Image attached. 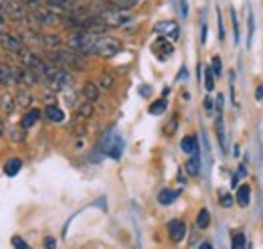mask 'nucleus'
<instances>
[{
  "instance_id": "ddd939ff",
  "label": "nucleus",
  "mask_w": 263,
  "mask_h": 249,
  "mask_svg": "<svg viewBox=\"0 0 263 249\" xmlns=\"http://www.w3.org/2000/svg\"><path fill=\"white\" fill-rule=\"evenodd\" d=\"M45 118L59 124V122L65 120V114H63V110H61L59 105H53V103H51V105H47V110H45Z\"/></svg>"
},
{
  "instance_id": "cd10ccee",
  "label": "nucleus",
  "mask_w": 263,
  "mask_h": 249,
  "mask_svg": "<svg viewBox=\"0 0 263 249\" xmlns=\"http://www.w3.org/2000/svg\"><path fill=\"white\" fill-rule=\"evenodd\" d=\"M217 136H219V144L221 148H225V130H223V118L217 120Z\"/></svg>"
},
{
  "instance_id": "0eeeda50",
  "label": "nucleus",
  "mask_w": 263,
  "mask_h": 249,
  "mask_svg": "<svg viewBox=\"0 0 263 249\" xmlns=\"http://www.w3.org/2000/svg\"><path fill=\"white\" fill-rule=\"evenodd\" d=\"M152 51H154V55L158 57V59H168L172 53H174V47H172V43L166 39V37H160L154 45H152Z\"/></svg>"
},
{
  "instance_id": "c756f323",
  "label": "nucleus",
  "mask_w": 263,
  "mask_h": 249,
  "mask_svg": "<svg viewBox=\"0 0 263 249\" xmlns=\"http://www.w3.org/2000/svg\"><path fill=\"white\" fill-rule=\"evenodd\" d=\"M211 69H213V73H215L217 77L223 73V63H221V57H213V67H211Z\"/></svg>"
},
{
  "instance_id": "423d86ee",
  "label": "nucleus",
  "mask_w": 263,
  "mask_h": 249,
  "mask_svg": "<svg viewBox=\"0 0 263 249\" xmlns=\"http://www.w3.org/2000/svg\"><path fill=\"white\" fill-rule=\"evenodd\" d=\"M154 32L156 34H160V37H166V39H178V25L174 23V21H160V23H156L154 25Z\"/></svg>"
},
{
  "instance_id": "72a5a7b5",
  "label": "nucleus",
  "mask_w": 263,
  "mask_h": 249,
  "mask_svg": "<svg viewBox=\"0 0 263 249\" xmlns=\"http://www.w3.org/2000/svg\"><path fill=\"white\" fill-rule=\"evenodd\" d=\"M45 247H47V249H55V247H57V241H55L53 237H47V239H45Z\"/></svg>"
},
{
  "instance_id": "37998d69",
  "label": "nucleus",
  "mask_w": 263,
  "mask_h": 249,
  "mask_svg": "<svg viewBox=\"0 0 263 249\" xmlns=\"http://www.w3.org/2000/svg\"><path fill=\"white\" fill-rule=\"evenodd\" d=\"M257 99H263V87H257Z\"/></svg>"
},
{
  "instance_id": "6ab92c4d",
  "label": "nucleus",
  "mask_w": 263,
  "mask_h": 249,
  "mask_svg": "<svg viewBox=\"0 0 263 249\" xmlns=\"http://www.w3.org/2000/svg\"><path fill=\"white\" fill-rule=\"evenodd\" d=\"M176 197H178V192H176V190L164 188V190L158 194V203H160V205H172V203L176 201Z\"/></svg>"
},
{
  "instance_id": "58836bf2",
  "label": "nucleus",
  "mask_w": 263,
  "mask_h": 249,
  "mask_svg": "<svg viewBox=\"0 0 263 249\" xmlns=\"http://www.w3.org/2000/svg\"><path fill=\"white\" fill-rule=\"evenodd\" d=\"M180 10H182V16H186L189 8H186V0H180Z\"/></svg>"
},
{
  "instance_id": "6e6552de",
  "label": "nucleus",
  "mask_w": 263,
  "mask_h": 249,
  "mask_svg": "<svg viewBox=\"0 0 263 249\" xmlns=\"http://www.w3.org/2000/svg\"><path fill=\"white\" fill-rule=\"evenodd\" d=\"M168 235H170V239H172L174 243L182 241L184 235H186V225H184L182 221H178V219L170 221V223H168Z\"/></svg>"
},
{
  "instance_id": "f257e3e1",
  "label": "nucleus",
  "mask_w": 263,
  "mask_h": 249,
  "mask_svg": "<svg viewBox=\"0 0 263 249\" xmlns=\"http://www.w3.org/2000/svg\"><path fill=\"white\" fill-rule=\"evenodd\" d=\"M122 51V43L114 37H107V34H98L96 39V47H93V55H99V57H114Z\"/></svg>"
},
{
  "instance_id": "39448f33",
  "label": "nucleus",
  "mask_w": 263,
  "mask_h": 249,
  "mask_svg": "<svg viewBox=\"0 0 263 249\" xmlns=\"http://www.w3.org/2000/svg\"><path fill=\"white\" fill-rule=\"evenodd\" d=\"M4 12H6V16H10V19H14V21H23V19L29 16V12H27V4H23L21 0H8Z\"/></svg>"
},
{
  "instance_id": "9b49d317",
  "label": "nucleus",
  "mask_w": 263,
  "mask_h": 249,
  "mask_svg": "<svg viewBox=\"0 0 263 249\" xmlns=\"http://www.w3.org/2000/svg\"><path fill=\"white\" fill-rule=\"evenodd\" d=\"M180 148H182V152L189 156L197 154L198 152V142H197V136H184L182 138V142H180Z\"/></svg>"
},
{
  "instance_id": "4be33fe9",
  "label": "nucleus",
  "mask_w": 263,
  "mask_h": 249,
  "mask_svg": "<svg viewBox=\"0 0 263 249\" xmlns=\"http://www.w3.org/2000/svg\"><path fill=\"white\" fill-rule=\"evenodd\" d=\"M109 2V6H114V8H122V10H128L132 6H136L140 0H107Z\"/></svg>"
},
{
  "instance_id": "ea45409f",
  "label": "nucleus",
  "mask_w": 263,
  "mask_h": 249,
  "mask_svg": "<svg viewBox=\"0 0 263 249\" xmlns=\"http://www.w3.org/2000/svg\"><path fill=\"white\" fill-rule=\"evenodd\" d=\"M198 249H215V247H213L211 243H206V241H202V243L198 245Z\"/></svg>"
},
{
  "instance_id": "393cba45",
  "label": "nucleus",
  "mask_w": 263,
  "mask_h": 249,
  "mask_svg": "<svg viewBox=\"0 0 263 249\" xmlns=\"http://www.w3.org/2000/svg\"><path fill=\"white\" fill-rule=\"evenodd\" d=\"M204 90L206 92H213L215 90V73H213V69H206L204 71Z\"/></svg>"
},
{
  "instance_id": "e433bc0d",
  "label": "nucleus",
  "mask_w": 263,
  "mask_h": 249,
  "mask_svg": "<svg viewBox=\"0 0 263 249\" xmlns=\"http://www.w3.org/2000/svg\"><path fill=\"white\" fill-rule=\"evenodd\" d=\"M221 203H223V207H231V203H233V201H231L229 194H225V197L221 199Z\"/></svg>"
},
{
  "instance_id": "a878e982",
  "label": "nucleus",
  "mask_w": 263,
  "mask_h": 249,
  "mask_svg": "<svg viewBox=\"0 0 263 249\" xmlns=\"http://www.w3.org/2000/svg\"><path fill=\"white\" fill-rule=\"evenodd\" d=\"M101 90H109V87H114V77L109 75V73H101L99 75V83H98Z\"/></svg>"
},
{
  "instance_id": "f8f14e48",
  "label": "nucleus",
  "mask_w": 263,
  "mask_h": 249,
  "mask_svg": "<svg viewBox=\"0 0 263 249\" xmlns=\"http://www.w3.org/2000/svg\"><path fill=\"white\" fill-rule=\"evenodd\" d=\"M41 116H43V114H41L39 110H29V112L23 116V120H21V128H23V130L33 128V126L41 120Z\"/></svg>"
},
{
  "instance_id": "a211bd4d",
  "label": "nucleus",
  "mask_w": 263,
  "mask_h": 249,
  "mask_svg": "<svg viewBox=\"0 0 263 249\" xmlns=\"http://www.w3.org/2000/svg\"><path fill=\"white\" fill-rule=\"evenodd\" d=\"M21 166H23V160H21V158H10V160L4 164V172H6L8 176H16L18 170H21Z\"/></svg>"
},
{
  "instance_id": "473e14b6",
  "label": "nucleus",
  "mask_w": 263,
  "mask_h": 249,
  "mask_svg": "<svg viewBox=\"0 0 263 249\" xmlns=\"http://www.w3.org/2000/svg\"><path fill=\"white\" fill-rule=\"evenodd\" d=\"M12 243H14V247L16 249H31L25 241H23V239H18V237H14V239H12Z\"/></svg>"
},
{
  "instance_id": "2f4dec72",
  "label": "nucleus",
  "mask_w": 263,
  "mask_h": 249,
  "mask_svg": "<svg viewBox=\"0 0 263 249\" xmlns=\"http://www.w3.org/2000/svg\"><path fill=\"white\" fill-rule=\"evenodd\" d=\"M253 43V14H249V39H247V47H251Z\"/></svg>"
},
{
  "instance_id": "79ce46f5",
  "label": "nucleus",
  "mask_w": 263,
  "mask_h": 249,
  "mask_svg": "<svg viewBox=\"0 0 263 249\" xmlns=\"http://www.w3.org/2000/svg\"><path fill=\"white\" fill-rule=\"evenodd\" d=\"M4 130H6V128H4V122H2V118H0V136H4Z\"/></svg>"
},
{
  "instance_id": "aec40b11",
  "label": "nucleus",
  "mask_w": 263,
  "mask_h": 249,
  "mask_svg": "<svg viewBox=\"0 0 263 249\" xmlns=\"http://www.w3.org/2000/svg\"><path fill=\"white\" fill-rule=\"evenodd\" d=\"M245 247H247V239H245V235H243L241 231L233 233V237H231V249H245Z\"/></svg>"
},
{
  "instance_id": "2eb2a0df",
  "label": "nucleus",
  "mask_w": 263,
  "mask_h": 249,
  "mask_svg": "<svg viewBox=\"0 0 263 249\" xmlns=\"http://www.w3.org/2000/svg\"><path fill=\"white\" fill-rule=\"evenodd\" d=\"M249 199H251V187L249 185H241L237 188V205L239 207H247Z\"/></svg>"
},
{
  "instance_id": "f704fd0d",
  "label": "nucleus",
  "mask_w": 263,
  "mask_h": 249,
  "mask_svg": "<svg viewBox=\"0 0 263 249\" xmlns=\"http://www.w3.org/2000/svg\"><path fill=\"white\" fill-rule=\"evenodd\" d=\"M4 31H6V19H4L2 12H0V34H4Z\"/></svg>"
},
{
  "instance_id": "1a4fd4ad",
  "label": "nucleus",
  "mask_w": 263,
  "mask_h": 249,
  "mask_svg": "<svg viewBox=\"0 0 263 249\" xmlns=\"http://www.w3.org/2000/svg\"><path fill=\"white\" fill-rule=\"evenodd\" d=\"M16 77H14V67L0 63V85H14Z\"/></svg>"
},
{
  "instance_id": "f3484780",
  "label": "nucleus",
  "mask_w": 263,
  "mask_h": 249,
  "mask_svg": "<svg viewBox=\"0 0 263 249\" xmlns=\"http://www.w3.org/2000/svg\"><path fill=\"white\" fill-rule=\"evenodd\" d=\"M83 95H85V101H98L99 99V85L98 83H85V87H83Z\"/></svg>"
},
{
  "instance_id": "5701e85b",
  "label": "nucleus",
  "mask_w": 263,
  "mask_h": 249,
  "mask_svg": "<svg viewBox=\"0 0 263 249\" xmlns=\"http://www.w3.org/2000/svg\"><path fill=\"white\" fill-rule=\"evenodd\" d=\"M166 108H168L166 99H158V101H154V103L150 105V114H152V116H160V114L166 112Z\"/></svg>"
},
{
  "instance_id": "bb28decb",
  "label": "nucleus",
  "mask_w": 263,
  "mask_h": 249,
  "mask_svg": "<svg viewBox=\"0 0 263 249\" xmlns=\"http://www.w3.org/2000/svg\"><path fill=\"white\" fill-rule=\"evenodd\" d=\"M16 103L23 105V108H29L33 103V97H31V94H27V92H21L18 97H16Z\"/></svg>"
},
{
  "instance_id": "20e7f679",
  "label": "nucleus",
  "mask_w": 263,
  "mask_h": 249,
  "mask_svg": "<svg viewBox=\"0 0 263 249\" xmlns=\"http://www.w3.org/2000/svg\"><path fill=\"white\" fill-rule=\"evenodd\" d=\"M0 45L4 47V51L16 53V55H21V51L25 49V43L18 34H0Z\"/></svg>"
},
{
  "instance_id": "4468645a",
  "label": "nucleus",
  "mask_w": 263,
  "mask_h": 249,
  "mask_svg": "<svg viewBox=\"0 0 263 249\" xmlns=\"http://www.w3.org/2000/svg\"><path fill=\"white\" fill-rule=\"evenodd\" d=\"M184 170L189 172V176H197L198 172H200V156L193 154L189 160H186V164H184Z\"/></svg>"
},
{
  "instance_id": "9d476101",
  "label": "nucleus",
  "mask_w": 263,
  "mask_h": 249,
  "mask_svg": "<svg viewBox=\"0 0 263 249\" xmlns=\"http://www.w3.org/2000/svg\"><path fill=\"white\" fill-rule=\"evenodd\" d=\"M49 4L57 10H61V12H73V10L79 8L81 0H49Z\"/></svg>"
},
{
  "instance_id": "a19ab883",
  "label": "nucleus",
  "mask_w": 263,
  "mask_h": 249,
  "mask_svg": "<svg viewBox=\"0 0 263 249\" xmlns=\"http://www.w3.org/2000/svg\"><path fill=\"white\" fill-rule=\"evenodd\" d=\"M21 2H23V4H27V6H29V4H36V2H41V0H21Z\"/></svg>"
},
{
  "instance_id": "c85d7f7f",
  "label": "nucleus",
  "mask_w": 263,
  "mask_h": 249,
  "mask_svg": "<svg viewBox=\"0 0 263 249\" xmlns=\"http://www.w3.org/2000/svg\"><path fill=\"white\" fill-rule=\"evenodd\" d=\"M8 134H10L16 142H23V140H25V130H23V128H10Z\"/></svg>"
},
{
  "instance_id": "dca6fc26",
  "label": "nucleus",
  "mask_w": 263,
  "mask_h": 249,
  "mask_svg": "<svg viewBox=\"0 0 263 249\" xmlns=\"http://www.w3.org/2000/svg\"><path fill=\"white\" fill-rule=\"evenodd\" d=\"M14 105H16V97H12L10 94L0 95V110H2L4 114H12Z\"/></svg>"
},
{
  "instance_id": "7c9ffc66",
  "label": "nucleus",
  "mask_w": 263,
  "mask_h": 249,
  "mask_svg": "<svg viewBox=\"0 0 263 249\" xmlns=\"http://www.w3.org/2000/svg\"><path fill=\"white\" fill-rule=\"evenodd\" d=\"M231 16H233V31H235V43H237L239 41V23H237V14L233 8H231Z\"/></svg>"
},
{
  "instance_id": "7ed1b4c3",
  "label": "nucleus",
  "mask_w": 263,
  "mask_h": 249,
  "mask_svg": "<svg viewBox=\"0 0 263 249\" xmlns=\"http://www.w3.org/2000/svg\"><path fill=\"white\" fill-rule=\"evenodd\" d=\"M47 83L51 85V90L63 92V90H69V87L73 85V77L67 73L65 69H57V71L47 79Z\"/></svg>"
},
{
  "instance_id": "412c9836",
  "label": "nucleus",
  "mask_w": 263,
  "mask_h": 249,
  "mask_svg": "<svg viewBox=\"0 0 263 249\" xmlns=\"http://www.w3.org/2000/svg\"><path fill=\"white\" fill-rule=\"evenodd\" d=\"M209 223H211V213H209V209H200L197 215V227L198 229H206Z\"/></svg>"
},
{
  "instance_id": "b1692460",
  "label": "nucleus",
  "mask_w": 263,
  "mask_h": 249,
  "mask_svg": "<svg viewBox=\"0 0 263 249\" xmlns=\"http://www.w3.org/2000/svg\"><path fill=\"white\" fill-rule=\"evenodd\" d=\"M77 114H79L81 118H91V116H93V105H91V101L81 103V105L77 108Z\"/></svg>"
},
{
  "instance_id": "c9c22d12",
  "label": "nucleus",
  "mask_w": 263,
  "mask_h": 249,
  "mask_svg": "<svg viewBox=\"0 0 263 249\" xmlns=\"http://www.w3.org/2000/svg\"><path fill=\"white\" fill-rule=\"evenodd\" d=\"M219 39H221V41L225 39V29H223V21H221V16H219Z\"/></svg>"
},
{
  "instance_id": "f03ea898",
  "label": "nucleus",
  "mask_w": 263,
  "mask_h": 249,
  "mask_svg": "<svg viewBox=\"0 0 263 249\" xmlns=\"http://www.w3.org/2000/svg\"><path fill=\"white\" fill-rule=\"evenodd\" d=\"M98 16L103 21L105 27H111V29L126 27V25L132 21V16L126 12V10H122V8H114V6H109L107 10H101Z\"/></svg>"
},
{
  "instance_id": "4c0bfd02",
  "label": "nucleus",
  "mask_w": 263,
  "mask_h": 249,
  "mask_svg": "<svg viewBox=\"0 0 263 249\" xmlns=\"http://www.w3.org/2000/svg\"><path fill=\"white\" fill-rule=\"evenodd\" d=\"M204 108H206V112H211V110H213V99H211V97H206V99H204Z\"/></svg>"
}]
</instances>
